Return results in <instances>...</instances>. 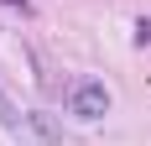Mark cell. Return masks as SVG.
<instances>
[{
	"label": "cell",
	"mask_w": 151,
	"mask_h": 146,
	"mask_svg": "<svg viewBox=\"0 0 151 146\" xmlns=\"http://www.w3.org/2000/svg\"><path fill=\"white\" fill-rule=\"evenodd\" d=\"M0 125H5V131H26V115L5 99V89H0Z\"/></svg>",
	"instance_id": "3"
},
{
	"label": "cell",
	"mask_w": 151,
	"mask_h": 146,
	"mask_svg": "<svg viewBox=\"0 0 151 146\" xmlns=\"http://www.w3.org/2000/svg\"><path fill=\"white\" fill-rule=\"evenodd\" d=\"M26 131H31V141H42V146H63V131H58V120L47 110H26Z\"/></svg>",
	"instance_id": "2"
},
{
	"label": "cell",
	"mask_w": 151,
	"mask_h": 146,
	"mask_svg": "<svg viewBox=\"0 0 151 146\" xmlns=\"http://www.w3.org/2000/svg\"><path fill=\"white\" fill-rule=\"evenodd\" d=\"M68 110H73L78 120H104L109 115V89L99 84V78H78L73 94H68Z\"/></svg>",
	"instance_id": "1"
},
{
	"label": "cell",
	"mask_w": 151,
	"mask_h": 146,
	"mask_svg": "<svg viewBox=\"0 0 151 146\" xmlns=\"http://www.w3.org/2000/svg\"><path fill=\"white\" fill-rule=\"evenodd\" d=\"M5 5H11V11H21V16H26V11H31V5H26V0H5Z\"/></svg>",
	"instance_id": "4"
}]
</instances>
